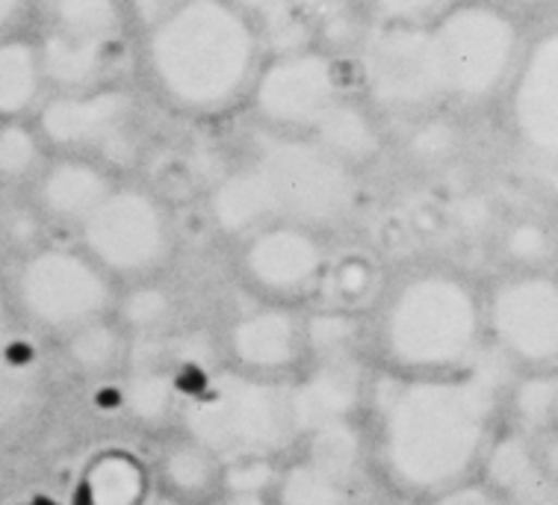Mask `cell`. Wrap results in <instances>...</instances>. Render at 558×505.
<instances>
[{"instance_id": "cell-1", "label": "cell", "mask_w": 558, "mask_h": 505, "mask_svg": "<svg viewBox=\"0 0 558 505\" xmlns=\"http://www.w3.org/2000/svg\"><path fill=\"white\" fill-rule=\"evenodd\" d=\"M508 384L511 378L485 364V354L470 370L447 375L376 370L364 405L373 479L420 505L476 479L506 425Z\"/></svg>"}, {"instance_id": "cell-2", "label": "cell", "mask_w": 558, "mask_h": 505, "mask_svg": "<svg viewBox=\"0 0 558 505\" xmlns=\"http://www.w3.org/2000/svg\"><path fill=\"white\" fill-rule=\"evenodd\" d=\"M485 349V287L452 266L408 269L366 314V354L378 373H461Z\"/></svg>"}, {"instance_id": "cell-3", "label": "cell", "mask_w": 558, "mask_h": 505, "mask_svg": "<svg viewBox=\"0 0 558 505\" xmlns=\"http://www.w3.org/2000/svg\"><path fill=\"white\" fill-rule=\"evenodd\" d=\"M260 36L231 0H181L151 27L148 65L162 95L183 110L216 112L254 81Z\"/></svg>"}, {"instance_id": "cell-4", "label": "cell", "mask_w": 558, "mask_h": 505, "mask_svg": "<svg viewBox=\"0 0 558 505\" xmlns=\"http://www.w3.org/2000/svg\"><path fill=\"white\" fill-rule=\"evenodd\" d=\"M172 432H181L228 465L236 458H284L295 435L284 382L216 366L183 394Z\"/></svg>"}, {"instance_id": "cell-5", "label": "cell", "mask_w": 558, "mask_h": 505, "mask_svg": "<svg viewBox=\"0 0 558 505\" xmlns=\"http://www.w3.org/2000/svg\"><path fill=\"white\" fill-rule=\"evenodd\" d=\"M447 95L464 104H482L506 86L523 57L518 21L487 0L458 3L435 27Z\"/></svg>"}, {"instance_id": "cell-6", "label": "cell", "mask_w": 558, "mask_h": 505, "mask_svg": "<svg viewBox=\"0 0 558 505\" xmlns=\"http://www.w3.org/2000/svg\"><path fill=\"white\" fill-rule=\"evenodd\" d=\"M116 299L119 284L83 249H36L24 257L15 275V302L21 314L41 332L60 337L112 316Z\"/></svg>"}, {"instance_id": "cell-7", "label": "cell", "mask_w": 558, "mask_h": 505, "mask_svg": "<svg viewBox=\"0 0 558 505\" xmlns=\"http://www.w3.org/2000/svg\"><path fill=\"white\" fill-rule=\"evenodd\" d=\"M77 231L83 252L122 287L157 278L172 261V216L166 204L143 187H112Z\"/></svg>"}, {"instance_id": "cell-8", "label": "cell", "mask_w": 558, "mask_h": 505, "mask_svg": "<svg viewBox=\"0 0 558 505\" xmlns=\"http://www.w3.org/2000/svg\"><path fill=\"white\" fill-rule=\"evenodd\" d=\"M252 166L272 195L275 219L323 231L355 211V169L325 152L319 142H266Z\"/></svg>"}, {"instance_id": "cell-9", "label": "cell", "mask_w": 558, "mask_h": 505, "mask_svg": "<svg viewBox=\"0 0 558 505\" xmlns=\"http://www.w3.org/2000/svg\"><path fill=\"white\" fill-rule=\"evenodd\" d=\"M487 349L518 373H558V273L508 269L485 287Z\"/></svg>"}, {"instance_id": "cell-10", "label": "cell", "mask_w": 558, "mask_h": 505, "mask_svg": "<svg viewBox=\"0 0 558 505\" xmlns=\"http://www.w3.org/2000/svg\"><path fill=\"white\" fill-rule=\"evenodd\" d=\"M357 62L366 92L387 112H420L447 95L435 33L423 24L381 21L361 33Z\"/></svg>"}, {"instance_id": "cell-11", "label": "cell", "mask_w": 558, "mask_h": 505, "mask_svg": "<svg viewBox=\"0 0 558 505\" xmlns=\"http://www.w3.org/2000/svg\"><path fill=\"white\" fill-rule=\"evenodd\" d=\"M328 257L323 233L275 219L240 240L236 273L254 299L302 308L319 293Z\"/></svg>"}, {"instance_id": "cell-12", "label": "cell", "mask_w": 558, "mask_h": 505, "mask_svg": "<svg viewBox=\"0 0 558 505\" xmlns=\"http://www.w3.org/2000/svg\"><path fill=\"white\" fill-rule=\"evenodd\" d=\"M219 361L236 373L287 382L307 364L305 308L254 299L219 334Z\"/></svg>"}, {"instance_id": "cell-13", "label": "cell", "mask_w": 558, "mask_h": 505, "mask_svg": "<svg viewBox=\"0 0 558 505\" xmlns=\"http://www.w3.org/2000/svg\"><path fill=\"white\" fill-rule=\"evenodd\" d=\"M340 101V74L319 51L281 53L254 83V107L278 128H311Z\"/></svg>"}, {"instance_id": "cell-14", "label": "cell", "mask_w": 558, "mask_h": 505, "mask_svg": "<svg viewBox=\"0 0 558 505\" xmlns=\"http://www.w3.org/2000/svg\"><path fill=\"white\" fill-rule=\"evenodd\" d=\"M131 92L95 86L86 92H57L39 107V136L62 152H101L116 157L128 142Z\"/></svg>"}, {"instance_id": "cell-15", "label": "cell", "mask_w": 558, "mask_h": 505, "mask_svg": "<svg viewBox=\"0 0 558 505\" xmlns=\"http://www.w3.org/2000/svg\"><path fill=\"white\" fill-rule=\"evenodd\" d=\"M508 112L523 148L558 166V27L541 33L520 57Z\"/></svg>"}, {"instance_id": "cell-16", "label": "cell", "mask_w": 558, "mask_h": 505, "mask_svg": "<svg viewBox=\"0 0 558 505\" xmlns=\"http://www.w3.org/2000/svg\"><path fill=\"white\" fill-rule=\"evenodd\" d=\"M287 414L295 444L314 429L345 420H364L369 375L361 358L352 361H307L293 378L284 382Z\"/></svg>"}, {"instance_id": "cell-17", "label": "cell", "mask_w": 558, "mask_h": 505, "mask_svg": "<svg viewBox=\"0 0 558 505\" xmlns=\"http://www.w3.org/2000/svg\"><path fill=\"white\" fill-rule=\"evenodd\" d=\"M478 479L506 505H558V485L541 465L532 437L508 425L487 449Z\"/></svg>"}, {"instance_id": "cell-18", "label": "cell", "mask_w": 558, "mask_h": 505, "mask_svg": "<svg viewBox=\"0 0 558 505\" xmlns=\"http://www.w3.org/2000/svg\"><path fill=\"white\" fill-rule=\"evenodd\" d=\"M110 190L112 181L104 166L83 157H62L48 169H41L36 199L48 219L81 228L110 195Z\"/></svg>"}, {"instance_id": "cell-19", "label": "cell", "mask_w": 558, "mask_h": 505, "mask_svg": "<svg viewBox=\"0 0 558 505\" xmlns=\"http://www.w3.org/2000/svg\"><path fill=\"white\" fill-rule=\"evenodd\" d=\"M151 473L160 494L204 505H216L222 496V461L181 432H172L154 453Z\"/></svg>"}, {"instance_id": "cell-20", "label": "cell", "mask_w": 558, "mask_h": 505, "mask_svg": "<svg viewBox=\"0 0 558 505\" xmlns=\"http://www.w3.org/2000/svg\"><path fill=\"white\" fill-rule=\"evenodd\" d=\"M186 384L172 366L160 358H145V361H131L122 373V414L131 423L162 432L174 429L178 411H181Z\"/></svg>"}, {"instance_id": "cell-21", "label": "cell", "mask_w": 558, "mask_h": 505, "mask_svg": "<svg viewBox=\"0 0 558 505\" xmlns=\"http://www.w3.org/2000/svg\"><path fill=\"white\" fill-rule=\"evenodd\" d=\"M36 48L45 83H51L57 92H86L101 86L112 60V41L74 39L51 27H45Z\"/></svg>"}, {"instance_id": "cell-22", "label": "cell", "mask_w": 558, "mask_h": 505, "mask_svg": "<svg viewBox=\"0 0 558 505\" xmlns=\"http://www.w3.org/2000/svg\"><path fill=\"white\" fill-rule=\"evenodd\" d=\"M157 494L151 458L133 449H107L92 458L83 473L86 505H148Z\"/></svg>"}, {"instance_id": "cell-23", "label": "cell", "mask_w": 558, "mask_h": 505, "mask_svg": "<svg viewBox=\"0 0 558 505\" xmlns=\"http://www.w3.org/2000/svg\"><path fill=\"white\" fill-rule=\"evenodd\" d=\"M272 505H366V482L337 476L305 455L290 453L275 476Z\"/></svg>"}, {"instance_id": "cell-24", "label": "cell", "mask_w": 558, "mask_h": 505, "mask_svg": "<svg viewBox=\"0 0 558 505\" xmlns=\"http://www.w3.org/2000/svg\"><path fill=\"white\" fill-rule=\"evenodd\" d=\"M210 216L214 225L228 237H248L257 228L275 223L272 195L254 166L225 175L210 192Z\"/></svg>"}, {"instance_id": "cell-25", "label": "cell", "mask_w": 558, "mask_h": 505, "mask_svg": "<svg viewBox=\"0 0 558 505\" xmlns=\"http://www.w3.org/2000/svg\"><path fill=\"white\" fill-rule=\"evenodd\" d=\"M385 273L366 252H331L319 284V304L366 316L385 290Z\"/></svg>"}, {"instance_id": "cell-26", "label": "cell", "mask_w": 558, "mask_h": 505, "mask_svg": "<svg viewBox=\"0 0 558 505\" xmlns=\"http://www.w3.org/2000/svg\"><path fill=\"white\" fill-rule=\"evenodd\" d=\"M133 340L116 316H104L62 337L65 361L81 375H122L131 364Z\"/></svg>"}, {"instance_id": "cell-27", "label": "cell", "mask_w": 558, "mask_h": 505, "mask_svg": "<svg viewBox=\"0 0 558 505\" xmlns=\"http://www.w3.org/2000/svg\"><path fill=\"white\" fill-rule=\"evenodd\" d=\"M293 453L305 455L307 461H314V465L325 467V470H331L337 476H345V479L366 482L373 476L364 420H345V423L314 429L305 437H299Z\"/></svg>"}, {"instance_id": "cell-28", "label": "cell", "mask_w": 558, "mask_h": 505, "mask_svg": "<svg viewBox=\"0 0 558 505\" xmlns=\"http://www.w3.org/2000/svg\"><path fill=\"white\" fill-rule=\"evenodd\" d=\"M112 316L119 320L133 344L157 340V337L172 334V325L178 320V296L172 287H166L157 278L124 284L116 299Z\"/></svg>"}, {"instance_id": "cell-29", "label": "cell", "mask_w": 558, "mask_h": 505, "mask_svg": "<svg viewBox=\"0 0 558 505\" xmlns=\"http://www.w3.org/2000/svg\"><path fill=\"white\" fill-rule=\"evenodd\" d=\"M45 89L39 48L19 36L0 39V119L19 122V116L31 112Z\"/></svg>"}, {"instance_id": "cell-30", "label": "cell", "mask_w": 558, "mask_h": 505, "mask_svg": "<svg viewBox=\"0 0 558 505\" xmlns=\"http://www.w3.org/2000/svg\"><path fill=\"white\" fill-rule=\"evenodd\" d=\"M508 429L526 437L556 432L558 425V373H518L502 399Z\"/></svg>"}, {"instance_id": "cell-31", "label": "cell", "mask_w": 558, "mask_h": 505, "mask_svg": "<svg viewBox=\"0 0 558 505\" xmlns=\"http://www.w3.org/2000/svg\"><path fill=\"white\" fill-rule=\"evenodd\" d=\"M316 142L325 152L335 154L337 160L345 166H364V163L376 160L381 152V136L373 122V116H366L355 104L337 101L331 110L325 112L316 122Z\"/></svg>"}, {"instance_id": "cell-32", "label": "cell", "mask_w": 558, "mask_h": 505, "mask_svg": "<svg viewBox=\"0 0 558 505\" xmlns=\"http://www.w3.org/2000/svg\"><path fill=\"white\" fill-rule=\"evenodd\" d=\"M48 27L74 39L112 41L122 31L119 0H48Z\"/></svg>"}, {"instance_id": "cell-33", "label": "cell", "mask_w": 558, "mask_h": 505, "mask_svg": "<svg viewBox=\"0 0 558 505\" xmlns=\"http://www.w3.org/2000/svg\"><path fill=\"white\" fill-rule=\"evenodd\" d=\"M499 252L511 269H553L558 254L556 233L538 219L511 223L499 237Z\"/></svg>"}, {"instance_id": "cell-34", "label": "cell", "mask_w": 558, "mask_h": 505, "mask_svg": "<svg viewBox=\"0 0 558 505\" xmlns=\"http://www.w3.org/2000/svg\"><path fill=\"white\" fill-rule=\"evenodd\" d=\"M39 131H33L21 122H3V128H0V181H27L39 172Z\"/></svg>"}, {"instance_id": "cell-35", "label": "cell", "mask_w": 558, "mask_h": 505, "mask_svg": "<svg viewBox=\"0 0 558 505\" xmlns=\"http://www.w3.org/2000/svg\"><path fill=\"white\" fill-rule=\"evenodd\" d=\"M264 27H260V39L281 53H295V51H307V45L316 36V24L307 19L305 12L293 7V3H284V7H278V10L266 12Z\"/></svg>"}, {"instance_id": "cell-36", "label": "cell", "mask_w": 558, "mask_h": 505, "mask_svg": "<svg viewBox=\"0 0 558 505\" xmlns=\"http://www.w3.org/2000/svg\"><path fill=\"white\" fill-rule=\"evenodd\" d=\"M458 148V131L444 119L423 122L408 136V157L420 166H440Z\"/></svg>"}, {"instance_id": "cell-37", "label": "cell", "mask_w": 558, "mask_h": 505, "mask_svg": "<svg viewBox=\"0 0 558 505\" xmlns=\"http://www.w3.org/2000/svg\"><path fill=\"white\" fill-rule=\"evenodd\" d=\"M31 399V375L15 361L0 354V425L21 414V408Z\"/></svg>"}, {"instance_id": "cell-38", "label": "cell", "mask_w": 558, "mask_h": 505, "mask_svg": "<svg viewBox=\"0 0 558 505\" xmlns=\"http://www.w3.org/2000/svg\"><path fill=\"white\" fill-rule=\"evenodd\" d=\"M369 3L378 19L390 24H423L444 7V0H369Z\"/></svg>"}, {"instance_id": "cell-39", "label": "cell", "mask_w": 558, "mask_h": 505, "mask_svg": "<svg viewBox=\"0 0 558 505\" xmlns=\"http://www.w3.org/2000/svg\"><path fill=\"white\" fill-rule=\"evenodd\" d=\"M316 24V33H331L345 27L352 19V0H290Z\"/></svg>"}, {"instance_id": "cell-40", "label": "cell", "mask_w": 558, "mask_h": 505, "mask_svg": "<svg viewBox=\"0 0 558 505\" xmlns=\"http://www.w3.org/2000/svg\"><path fill=\"white\" fill-rule=\"evenodd\" d=\"M423 505H506L499 500L490 488L482 482V479H470L464 485L452 488V491H444V494H437L435 500H428Z\"/></svg>"}, {"instance_id": "cell-41", "label": "cell", "mask_w": 558, "mask_h": 505, "mask_svg": "<svg viewBox=\"0 0 558 505\" xmlns=\"http://www.w3.org/2000/svg\"><path fill=\"white\" fill-rule=\"evenodd\" d=\"M31 0H0V39H12L21 21L27 19Z\"/></svg>"}, {"instance_id": "cell-42", "label": "cell", "mask_w": 558, "mask_h": 505, "mask_svg": "<svg viewBox=\"0 0 558 505\" xmlns=\"http://www.w3.org/2000/svg\"><path fill=\"white\" fill-rule=\"evenodd\" d=\"M124 3L131 7V12L136 15V19L154 27V24H157L160 19H166V15L181 3V0H124Z\"/></svg>"}, {"instance_id": "cell-43", "label": "cell", "mask_w": 558, "mask_h": 505, "mask_svg": "<svg viewBox=\"0 0 558 505\" xmlns=\"http://www.w3.org/2000/svg\"><path fill=\"white\" fill-rule=\"evenodd\" d=\"M231 3H236L243 12H254V15H260V19H264L266 12L278 10V7H284V3H290V0H231Z\"/></svg>"}, {"instance_id": "cell-44", "label": "cell", "mask_w": 558, "mask_h": 505, "mask_svg": "<svg viewBox=\"0 0 558 505\" xmlns=\"http://www.w3.org/2000/svg\"><path fill=\"white\" fill-rule=\"evenodd\" d=\"M148 505H204V503H190V500H181V496H169V494H154V500Z\"/></svg>"}, {"instance_id": "cell-45", "label": "cell", "mask_w": 558, "mask_h": 505, "mask_svg": "<svg viewBox=\"0 0 558 505\" xmlns=\"http://www.w3.org/2000/svg\"><path fill=\"white\" fill-rule=\"evenodd\" d=\"M0 323H3V311H0Z\"/></svg>"}, {"instance_id": "cell-46", "label": "cell", "mask_w": 558, "mask_h": 505, "mask_svg": "<svg viewBox=\"0 0 558 505\" xmlns=\"http://www.w3.org/2000/svg\"><path fill=\"white\" fill-rule=\"evenodd\" d=\"M556 429H558V425H556Z\"/></svg>"}]
</instances>
